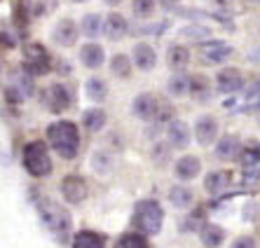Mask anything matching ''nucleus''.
Listing matches in <instances>:
<instances>
[{"mask_svg": "<svg viewBox=\"0 0 260 248\" xmlns=\"http://www.w3.org/2000/svg\"><path fill=\"white\" fill-rule=\"evenodd\" d=\"M246 101H248V105H255V108H260V80H255L253 85L248 87Z\"/></svg>", "mask_w": 260, "mask_h": 248, "instance_id": "obj_34", "label": "nucleus"}, {"mask_svg": "<svg viewBox=\"0 0 260 248\" xmlns=\"http://www.w3.org/2000/svg\"><path fill=\"white\" fill-rule=\"evenodd\" d=\"M61 194L68 204H82L87 199V183L80 175H66L61 181Z\"/></svg>", "mask_w": 260, "mask_h": 248, "instance_id": "obj_6", "label": "nucleus"}, {"mask_svg": "<svg viewBox=\"0 0 260 248\" xmlns=\"http://www.w3.org/2000/svg\"><path fill=\"white\" fill-rule=\"evenodd\" d=\"M82 124H85L87 131H99V129H103V124H106V113L99 108L85 110V113H82Z\"/></svg>", "mask_w": 260, "mask_h": 248, "instance_id": "obj_26", "label": "nucleus"}, {"mask_svg": "<svg viewBox=\"0 0 260 248\" xmlns=\"http://www.w3.org/2000/svg\"><path fill=\"white\" fill-rule=\"evenodd\" d=\"M73 3H85V0H73Z\"/></svg>", "mask_w": 260, "mask_h": 248, "instance_id": "obj_40", "label": "nucleus"}, {"mask_svg": "<svg viewBox=\"0 0 260 248\" xmlns=\"http://www.w3.org/2000/svg\"><path fill=\"white\" fill-rule=\"evenodd\" d=\"M115 248H148V241L143 239V234H122Z\"/></svg>", "mask_w": 260, "mask_h": 248, "instance_id": "obj_29", "label": "nucleus"}, {"mask_svg": "<svg viewBox=\"0 0 260 248\" xmlns=\"http://www.w3.org/2000/svg\"><path fill=\"white\" fill-rule=\"evenodd\" d=\"M242 155V143L237 136H223V138L218 140L216 146V157L225 159V162H230V159L239 157Z\"/></svg>", "mask_w": 260, "mask_h": 248, "instance_id": "obj_17", "label": "nucleus"}, {"mask_svg": "<svg viewBox=\"0 0 260 248\" xmlns=\"http://www.w3.org/2000/svg\"><path fill=\"white\" fill-rule=\"evenodd\" d=\"M24 166L33 178H45L52 173V159L43 140H30L24 148Z\"/></svg>", "mask_w": 260, "mask_h": 248, "instance_id": "obj_4", "label": "nucleus"}, {"mask_svg": "<svg viewBox=\"0 0 260 248\" xmlns=\"http://www.w3.org/2000/svg\"><path fill=\"white\" fill-rule=\"evenodd\" d=\"M103 33L108 40H122V38L129 33V24L127 19L122 17V14H108V17L103 19Z\"/></svg>", "mask_w": 260, "mask_h": 248, "instance_id": "obj_14", "label": "nucleus"}, {"mask_svg": "<svg viewBox=\"0 0 260 248\" xmlns=\"http://www.w3.org/2000/svg\"><path fill=\"white\" fill-rule=\"evenodd\" d=\"M202 56L206 63H223L232 56V47L223 40H211V43L202 45Z\"/></svg>", "mask_w": 260, "mask_h": 248, "instance_id": "obj_10", "label": "nucleus"}, {"mask_svg": "<svg viewBox=\"0 0 260 248\" xmlns=\"http://www.w3.org/2000/svg\"><path fill=\"white\" fill-rule=\"evenodd\" d=\"M73 248H106V246H103V239L96 234V232L82 230L75 234V239H73Z\"/></svg>", "mask_w": 260, "mask_h": 248, "instance_id": "obj_25", "label": "nucleus"}, {"mask_svg": "<svg viewBox=\"0 0 260 248\" xmlns=\"http://www.w3.org/2000/svg\"><path fill=\"white\" fill-rule=\"evenodd\" d=\"M244 87V78L237 68H225L216 75V89L220 94H237Z\"/></svg>", "mask_w": 260, "mask_h": 248, "instance_id": "obj_7", "label": "nucleus"}, {"mask_svg": "<svg viewBox=\"0 0 260 248\" xmlns=\"http://www.w3.org/2000/svg\"><path fill=\"white\" fill-rule=\"evenodd\" d=\"M101 30H103V21L99 14H87V17L82 19V33H85L87 38H96Z\"/></svg>", "mask_w": 260, "mask_h": 248, "instance_id": "obj_28", "label": "nucleus"}, {"mask_svg": "<svg viewBox=\"0 0 260 248\" xmlns=\"http://www.w3.org/2000/svg\"><path fill=\"white\" fill-rule=\"evenodd\" d=\"M230 181H232V175L228 173V171H211V173L204 178V190L209 194H220L228 190Z\"/></svg>", "mask_w": 260, "mask_h": 248, "instance_id": "obj_18", "label": "nucleus"}, {"mask_svg": "<svg viewBox=\"0 0 260 248\" xmlns=\"http://www.w3.org/2000/svg\"><path fill=\"white\" fill-rule=\"evenodd\" d=\"M78 40V26L71 19H61L54 28V43L61 45V47H71Z\"/></svg>", "mask_w": 260, "mask_h": 248, "instance_id": "obj_15", "label": "nucleus"}, {"mask_svg": "<svg viewBox=\"0 0 260 248\" xmlns=\"http://www.w3.org/2000/svg\"><path fill=\"white\" fill-rule=\"evenodd\" d=\"M202 171V162L200 157H194V155H183L178 162L174 164V173L178 181H192L197 178Z\"/></svg>", "mask_w": 260, "mask_h": 248, "instance_id": "obj_13", "label": "nucleus"}, {"mask_svg": "<svg viewBox=\"0 0 260 248\" xmlns=\"http://www.w3.org/2000/svg\"><path fill=\"white\" fill-rule=\"evenodd\" d=\"M94 169L99 173H108L110 171V157L106 152H96V157H94Z\"/></svg>", "mask_w": 260, "mask_h": 248, "instance_id": "obj_35", "label": "nucleus"}, {"mask_svg": "<svg viewBox=\"0 0 260 248\" xmlns=\"http://www.w3.org/2000/svg\"><path fill=\"white\" fill-rule=\"evenodd\" d=\"M218 136V122L211 115H202L194 122V138L200 146H211Z\"/></svg>", "mask_w": 260, "mask_h": 248, "instance_id": "obj_8", "label": "nucleus"}, {"mask_svg": "<svg viewBox=\"0 0 260 248\" xmlns=\"http://www.w3.org/2000/svg\"><path fill=\"white\" fill-rule=\"evenodd\" d=\"M159 3H162V7H169V10H171V7H176L181 0H159Z\"/></svg>", "mask_w": 260, "mask_h": 248, "instance_id": "obj_37", "label": "nucleus"}, {"mask_svg": "<svg viewBox=\"0 0 260 248\" xmlns=\"http://www.w3.org/2000/svg\"><path fill=\"white\" fill-rule=\"evenodd\" d=\"M232 248H255V239L253 236H239V239L232 243Z\"/></svg>", "mask_w": 260, "mask_h": 248, "instance_id": "obj_36", "label": "nucleus"}, {"mask_svg": "<svg viewBox=\"0 0 260 248\" xmlns=\"http://www.w3.org/2000/svg\"><path fill=\"white\" fill-rule=\"evenodd\" d=\"M103 3H106V5H110V7H115V5H120L122 0H103Z\"/></svg>", "mask_w": 260, "mask_h": 248, "instance_id": "obj_39", "label": "nucleus"}, {"mask_svg": "<svg viewBox=\"0 0 260 248\" xmlns=\"http://www.w3.org/2000/svg\"><path fill=\"white\" fill-rule=\"evenodd\" d=\"M248 61H260V49L251 52V54H248Z\"/></svg>", "mask_w": 260, "mask_h": 248, "instance_id": "obj_38", "label": "nucleus"}, {"mask_svg": "<svg viewBox=\"0 0 260 248\" xmlns=\"http://www.w3.org/2000/svg\"><path fill=\"white\" fill-rule=\"evenodd\" d=\"M52 66V59H49L47 49L38 43L26 45V59H24V70L28 75H45Z\"/></svg>", "mask_w": 260, "mask_h": 248, "instance_id": "obj_5", "label": "nucleus"}, {"mask_svg": "<svg viewBox=\"0 0 260 248\" xmlns=\"http://www.w3.org/2000/svg\"><path fill=\"white\" fill-rule=\"evenodd\" d=\"M181 36L185 38H194V40H202V38H209L211 36V30L206 28V26H185V28H181Z\"/></svg>", "mask_w": 260, "mask_h": 248, "instance_id": "obj_33", "label": "nucleus"}, {"mask_svg": "<svg viewBox=\"0 0 260 248\" xmlns=\"http://www.w3.org/2000/svg\"><path fill=\"white\" fill-rule=\"evenodd\" d=\"M167 63L174 68L176 73L183 70V68L190 63V49L183 47V45H174V47H169V52H167Z\"/></svg>", "mask_w": 260, "mask_h": 248, "instance_id": "obj_21", "label": "nucleus"}, {"mask_svg": "<svg viewBox=\"0 0 260 248\" xmlns=\"http://www.w3.org/2000/svg\"><path fill=\"white\" fill-rule=\"evenodd\" d=\"M169 201L176 206V208H190L194 204V194L190 188L185 185H174L169 190Z\"/></svg>", "mask_w": 260, "mask_h": 248, "instance_id": "obj_22", "label": "nucleus"}, {"mask_svg": "<svg viewBox=\"0 0 260 248\" xmlns=\"http://www.w3.org/2000/svg\"><path fill=\"white\" fill-rule=\"evenodd\" d=\"M38 213L43 218L45 227H47L52 234L56 236H63L68 230H71V213L63 208L61 204L52 199H38Z\"/></svg>", "mask_w": 260, "mask_h": 248, "instance_id": "obj_3", "label": "nucleus"}, {"mask_svg": "<svg viewBox=\"0 0 260 248\" xmlns=\"http://www.w3.org/2000/svg\"><path fill=\"white\" fill-rule=\"evenodd\" d=\"M190 94H192L197 101H209V85H206V80L202 78V75L192 78V89H190Z\"/></svg>", "mask_w": 260, "mask_h": 248, "instance_id": "obj_30", "label": "nucleus"}, {"mask_svg": "<svg viewBox=\"0 0 260 248\" xmlns=\"http://www.w3.org/2000/svg\"><path fill=\"white\" fill-rule=\"evenodd\" d=\"M71 103H73V98H71L68 87H63V85L56 82V85H52L47 89V105H49L52 113H63V110L71 108Z\"/></svg>", "mask_w": 260, "mask_h": 248, "instance_id": "obj_11", "label": "nucleus"}, {"mask_svg": "<svg viewBox=\"0 0 260 248\" xmlns=\"http://www.w3.org/2000/svg\"><path fill=\"white\" fill-rule=\"evenodd\" d=\"M190 89H192V78H188L183 70H178V73L169 80L171 96H185V94H190Z\"/></svg>", "mask_w": 260, "mask_h": 248, "instance_id": "obj_24", "label": "nucleus"}, {"mask_svg": "<svg viewBox=\"0 0 260 248\" xmlns=\"http://www.w3.org/2000/svg\"><path fill=\"white\" fill-rule=\"evenodd\" d=\"M47 138L52 150L63 159H73L80 150V131L68 120H59L47 127Z\"/></svg>", "mask_w": 260, "mask_h": 248, "instance_id": "obj_1", "label": "nucleus"}, {"mask_svg": "<svg viewBox=\"0 0 260 248\" xmlns=\"http://www.w3.org/2000/svg\"><path fill=\"white\" fill-rule=\"evenodd\" d=\"M85 94L89 101L101 103V101H106V96H108V87H106V82H103L101 78H89L85 82Z\"/></svg>", "mask_w": 260, "mask_h": 248, "instance_id": "obj_23", "label": "nucleus"}, {"mask_svg": "<svg viewBox=\"0 0 260 248\" xmlns=\"http://www.w3.org/2000/svg\"><path fill=\"white\" fill-rule=\"evenodd\" d=\"M80 61H82L87 68H99V66H103V61H106L103 47H101V45H96V43H87L85 47L80 49Z\"/></svg>", "mask_w": 260, "mask_h": 248, "instance_id": "obj_19", "label": "nucleus"}, {"mask_svg": "<svg viewBox=\"0 0 260 248\" xmlns=\"http://www.w3.org/2000/svg\"><path fill=\"white\" fill-rule=\"evenodd\" d=\"M167 138H169V143L174 148H188V143H190L188 124L183 120H174L169 124V129H167Z\"/></svg>", "mask_w": 260, "mask_h": 248, "instance_id": "obj_16", "label": "nucleus"}, {"mask_svg": "<svg viewBox=\"0 0 260 248\" xmlns=\"http://www.w3.org/2000/svg\"><path fill=\"white\" fill-rule=\"evenodd\" d=\"M132 225L136 227V230H141V234H145V236L159 234V232H162V225H164L162 206H159L155 199L139 201V204H136V208H134Z\"/></svg>", "mask_w": 260, "mask_h": 248, "instance_id": "obj_2", "label": "nucleus"}, {"mask_svg": "<svg viewBox=\"0 0 260 248\" xmlns=\"http://www.w3.org/2000/svg\"><path fill=\"white\" fill-rule=\"evenodd\" d=\"M132 61L129 56L124 54H115L113 59H110V70L117 75V78H129L132 75Z\"/></svg>", "mask_w": 260, "mask_h": 248, "instance_id": "obj_27", "label": "nucleus"}, {"mask_svg": "<svg viewBox=\"0 0 260 248\" xmlns=\"http://www.w3.org/2000/svg\"><path fill=\"white\" fill-rule=\"evenodd\" d=\"M132 59H134V66L139 68V70H143V73H148V70H152V68L157 66V54H155V49L148 43L134 45Z\"/></svg>", "mask_w": 260, "mask_h": 248, "instance_id": "obj_9", "label": "nucleus"}, {"mask_svg": "<svg viewBox=\"0 0 260 248\" xmlns=\"http://www.w3.org/2000/svg\"><path fill=\"white\" fill-rule=\"evenodd\" d=\"M155 12V0H134V14L141 19L150 17Z\"/></svg>", "mask_w": 260, "mask_h": 248, "instance_id": "obj_32", "label": "nucleus"}, {"mask_svg": "<svg viewBox=\"0 0 260 248\" xmlns=\"http://www.w3.org/2000/svg\"><path fill=\"white\" fill-rule=\"evenodd\" d=\"M132 110H134V115L139 117V120H143V122L152 120V117L157 115V110H159L157 98L152 96V94H139V96L134 98V103H132Z\"/></svg>", "mask_w": 260, "mask_h": 248, "instance_id": "obj_12", "label": "nucleus"}, {"mask_svg": "<svg viewBox=\"0 0 260 248\" xmlns=\"http://www.w3.org/2000/svg\"><path fill=\"white\" fill-rule=\"evenodd\" d=\"M242 164L244 169H258L260 164V148H248V150H242Z\"/></svg>", "mask_w": 260, "mask_h": 248, "instance_id": "obj_31", "label": "nucleus"}, {"mask_svg": "<svg viewBox=\"0 0 260 248\" xmlns=\"http://www.w3.org/2000/svg\"><path fill=\"white\" fill-rule=\"evenodd\" d=\"M200 239L204 248H220L225 241V230L218 225H202Z\"/></svg>", "mask_w": 260, "mask_h": 248, "instance_id": "obj_20", "label": "nucleus"}]
</instances>
